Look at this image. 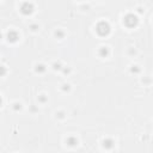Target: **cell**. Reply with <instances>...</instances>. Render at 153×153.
Masks as SVG:
<instances>
[{"label": "cell", "instance_id": "obj_1", "mask_svg": "<svg viewBox=\"0 0 153 153\" xmlns=\"http://www.w3.org/2000/svg\"><path fill=\"white\" fill-rule=\"evenodd\" d=\"M96 31L99 36H107L110 32V25L107 22H99L96 26Z\"/></svg>", "mask_w": 153, "mask_h": 153}, {"label": "cell", "instance_id": "obj_2", "mask_svg": "<svg viewBox=\"0 0 153 153\" xmlns=\"http://www.w3.org/2000/svg\"><path fill=\"white\" fill-rule=\"evenodd\" d=\"M138 17L136 16H134V15H127L125 17V19H123V23H125V25L128 26V28H134V26H136V24H138Z\"/></svg>", "mask_w": 153, "mask_h": 153}, {"label": "cell", "instance_id": "obj_3", "mask_svg": "<svg viewBox=\"0 0 153 153\" xmlns=\"http://www.w3.org/2000/svg\"><path fill=\"white\" fill-rule=\"evenodd\" d=\"M32 11H34V6H32V4H30V3H24L21 6V12L23 15H26V16L31 15Z\"/></svg>", "mask_w": 153, "mask_h": 153}, {"label": "cell", "instance_id": "obj_4", "mask_svg": "<svg viewBox=\"0 0 153 153\" xmlns=\"http://www.w3.org/2000/svg\"><path fill=\"white\" fill-rule=\"evenodd\" d=\"M18 38H19V36H18V34L16 32V31H10L9 34H7V40L10 41V42H16Z\"/></svg>", "mask_w": 153, "mask_h": 153}, {"label": "cell", "instance_id": "obj_5", "mask_svg": "<svg viewBox=\"0 0 153 153\" xmlns=\"http://www.w3.org/2000/svg\"><path fill=\"white\" fill-rule=\"evenodd\" d=\"M77 142H78L77 139H74V138H68V139H67V144L71 145V146H74Z\"/></svg>", "mask_w": 153, "mask_h": 153}, {"label": "cell", "instance_id": "obj_6", "mask_svg": "<svg viewBox=\"0 0 153 153\" xmlns=\"http://www.w3.org/2000/svg\"><path fill=\"white\" fill-rule=\"evenodd\" d=\"M104 146H107V147H111L113 141H111V140H107V141H104Z\"/></svg>", "mask_w": 153, "mask_h": 153}, {"label": "cell", "instance_id": "obj_7", "mask_svg": "<svg viewBox=\"0 0 153 153\" xmlns=\"http://www.w3.org/2000/svg\"><path fill=\"white\" fill-rule=\"evenodd\" d=\"M36 71H37V72H43V71H44V66H43V65L37 66V68H36Z\"/></svg>", "mask_w": 153, "mask_h": 153}, {"label": "cell", "instance_id": "obj_8", "mask_svg": "<svg viewBox=\"0 0 153 153\" xmlns=\"http://www.w3.org/2000/svg\"><path fill=\"white\" fill-rule=\"evenodd\" d=\"M5 73H6V70H5V67L0 66V76H4Z\"/></svg>", "mask_w": 153, "mask_h": 153}, {"label": "cell", "instance_id": "obj_9", "mask_svg": "<svg viewBox=\"0 0 153 153\" xmlns=\"http://www.w3.org/2000/svg\"><path fill=\"white\" fill-rule=\"evenodd\" d=\"M101 54L103 55V56H104V55H108V49H107V48H103V49L101 50Z\"/></svg>", "mask_w": 153, "mask_h": 153}, {"label": "cell", "instance_id": "obj_10", "mask_svg": "<svg viewBox=\"0 0 153 153\" xmlns=\"http://www.w3.org/2000/svg\"><path fill=\"white\" fill-rule=\"evenodd\" d=\"M1 104H3V99H1V97H0V107H1Z\"/></svg>", "mask_w": 153, "mask_h": 153}]
</instances>
